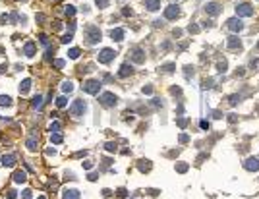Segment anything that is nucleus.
Returning a JSON list of instances; mask_svg holds the SVG:
<instances>
[{
    "instance_id": "39",
    "label": "nucleus",
    "mask_w": 259,
    "mask_h": 199,
    "mask_svg": "<svg viewBox=\"0 0 259 199\" xmlns=\"http://www.w3.org/2000/svg\"><path fill=\"white\" fill-rule=\"evenodd\" d=\"M217 70H219V72H226V60H220V62L217 64Z\"/></svg>"
},
{
    "instance_id": "25",
    "label": "nucleus",
    "mask_w": 259,
    "mask_h": 199,
    "mask_svg": "<svg viewBox=\"0 0 259 199\" xmlns=\"http://www.w3.org/2000/svg\"><path fill=\"white\" fill-rule=\"evenodd\" d=\"M80 54H81V50H80V48H70V50H68V56L72 58V60L80 58Z\"/></svg>"
},
{
    "instance_id": "20",
    "label": "nucleus",
    "mask_w": 259,
    "mask_h": 199,
    "mask_svg": "<svg viewBox=\"0 0 259 199\" xmlns=\"http://www.w3.org/2000/svg\"><path fill=\"white\" fill-rule=\"evenodd\" d=\"M62 199H80V191L77 189H66L62 193Z\"/></svg>"
},
{
    "instance_id": "40",
    "label": "nucleus",
    "mask_w": 259,
    "mask_h": 199,
    "mask_svg": "<svg viewBox=\"0 0 259 199\" xmlns=\"http://www.w3.org/2000/svg\"><path fill=\"white\" fill-rule=\"evenodd\" d=\"M31 193H33L31 189H23V191H21V197H23V199H31V197H33Z\"/></svg>"
},
{
    "instance_id": "11",
    "label": "nucleus",
    "mask_w": 259,
    "mask_h": 199,
    "mask_svg": "<svg viewBox=\"0 0 259 199\" xmlns=\"http://www.w3.org/2000/svg\"><path fill=\"white\" fill-rule=\"evenodd\" d=\"M244 168H246V170H249V172H257V170H259V159H257V157H249V159H246V163H244Z\"/></svg>"
},
{
    "instance_id": "42",
    "label": "nucleus",
    "mask_w": 259,
    "mask_h": 199,
    "mask_svg": "<svg viewBox=\"0 0 259 199\" xmlns=\"http://www.w3.org/2000/svg\"><path fill=\"white\" fill-rule=\"evenodd\" d=\"M52 64H54V68H58V70H60V68H64V60H60V58H58V60H54Z\"/></svg>"
},
{
    "instance_id": "23",
    "label": "nucleus",
    "mask_w": 259,
    "mask_h": 199,
    "mask_svg": "<svg viewBox=\"0 0 259 199\" xmlns=\"http://www.w3.org/2000/svg\"><path fill=\"white\" fill-rule=\"evenodd\" d=\"M12 105V97L8 95H0V106H10Z\"/></svg>"
},
{
    "instance_id": "28",
    "label": "nucleus",
    "mask_w": 259,
    "mask_h": 199,
    "mask_svg": "<svg viewBox=\"0 0 259 199\" xmlns=\"http://www.w3.org/2000/svg\"><path fill=\"white\" fill-rule=\"evenodd\" d=\"M56 106H58V108H64V106H68V99L64 97V95H62V97H58V99H56Z\"/></svg>"
},
{
    "instance_id": "8",
    "label": "nucleus",
    "mask_w": 259,
    "mask_h": 199,
    "mask_svg": "<svg viewBox=\"0 0 259 199\" xmlns=\"http://www.w3.org/2000/svg\"><path fill=\"white\" fill-rule=\"evenodd\" d=\"M130 54H132V56H130L132 62H135V64H143V62H145V52H143L141 48H138V47L130 50Z\"/></svg>"
},
{
    "instance_id": "27",
    "label": "nucleus",
    "mask_w": 259,
    "mask_h": 199,
    "mask_svg": "<svg viewBox=\"0 0 259 199\" xmlns=\"http://www.w3.org/2000/svg\"><path fill=\"white\" fill-rule=\"evenodd\" d=\"M62 91L64 93H72V91H74V83H72V81H64L62 83Z\"/></svg>"
},
{
    "instance_id": "6",
    "label": "nucleus",
    "mask_w": 259,
    "mask_h": 199,
    "mask_svg": "<svg viewBox=\"0 0 259 199\" xmlns=\"http://www.w3.org/2000/svg\"><path fill=\"white\" fill-rule=\"evenodd\" d=\"M226 27H228L232 33H238V31H242V29H244V23H242L240 18H230V19L226 21Z\"/></svg>"
},
{
    "instance_id": "54",
    "label": "nucleus",
    "mask_w": 259,
    "mask_h": 199,
    "mask_svg": "<svg viewBox=\"0 0 259 199\" xmlns=\"http://www.w3.org/2000/svg\"><path fill=\"white\" fill-rule=\"evenodd\" d=\"M122 14H124V16H130V14H132V10H130V8H124V10H122Z\"/></svg>"
},
{
    "instance_id": "21",
    "label": "nucleus",
    "mask_w": 259,
    "mask_h": 199,
    "mask_svg": "<svg viewBox=\"0 0 259 199\" xmlns=\"http://www.w3.org/2000/svg\"><path fill=\"white\" fill-rule=\"evenodd\" d=\"M29 89H31V79H23V81L19 83V93L21 95H27V93H29Z\"/></svg>"
},
{
    "instance_id": "3",
    "label": "nucleus",
    "mask_w": 259,
    "mask_h": 199,
    "mask_svg": "<svg viewBox=\"0 0 259 199\" xmlns=\"http://www.w3.org/2000/svg\"><path fill=\"white\" fill-rule=\"evenodd\" d=\"M99 102L103 106H106V108H110V106H116V102H118V97L114 93H103L99 97Z\"/></svg>"
},
{
    "instance_id": "26",
    "label": "nucleus",
    "mask_w": 259,
    "mask_h": 199,
    "mask_svg": "<svg viewBox=\"0 0 259 199\" xmlns=\"http://www.w3.org/2000/svg\"><path fill=\"white\" fill-rule=\"evenodd\" d=\"M174 68H176V64H164V66H161V70L164 72V73H172V72H174Z\"/></svg>"
},
{
    "instance_id": "31",
    "label": "nucleus",
    "mask_w": 259,
    "mask_h": 199,
    "mask_svg": "<svg viewBox=\"0 0 259 199\" xmlns=\"http://www.w3.org/2000/svg\"><path fill=\"white\" fill-rule=\"evenodd\" d=\"M95 4L99 6V8H109V4H110V0H95Z\"/></svg>"
},
{
    "instance_id": "19",
    "label": "nucleus",
    "mask_w": 259,
    "mask_h": 199,
    "mask_svg": "<svg viewBox=\"0 0 259 199\" xmlns=\"http://www.w3.org/2000/svg\"><path fill=\"white\" fill-rule=\"evenodd\" d=\"M145 8L151 10V12L159 10V8H161V0H145Z\"/></svg>"
},
{
    "instance_id": "36",
    "label": "nucleus",
    "mask_w": 259,
    "mask_h": 199,
    "mask_svg": "<svg viewBox=\"0 0 259 199\" xmlns=\"http://www.w3.org/2000/svg\"><path fill=\"white\" fill-rule=\"evenodd\" d=\"M176 124H178L180 128H186V126H188V118H178Z\"/></svg>"
},
{
    "instance_id": "17",
    "label": "nucleus",
    "mask_w": 259,
    "mask_h": 199,
    "mask_svg": "<svg viewBox=\"0 0 259 199\" xmlns=\"http://www.w3.org/2000/svg\"><path fill=\"white\" fill-rule=\"evenodd\" d=\"M23 54H25L27 58H31V56H35V43H33V41H29V43H25V47H23Z\"/></svg>"
},
{
    "instance_id": "12",
    "label": "nucleus",
    "mask_w": 259,
    "mask_h": 199,
    "mask_svg": "<svg viewBox=\"0 0 259 199\" xmlns=\"http://www.w3.org/2000/svg\"><path fill=\"white\" fill-rule=\"evenodd\" d=\"M134 73V66L132 64H122L120 66V72H118V77H128Z\"/></svg>"
},
{
    "instance_id": "24",
    "label": "nucleus",
    "mask_w": 259,
    "mask_h": 199,
    "mask_svg": "<svg viewBox=\"0 0 259 199\" xmlns=\"http://www.w3.org/2000/svg\"><path fill=\"white\" fill-rule=\"evenodd\" d=\"M31 105H33V108L41 110V108H43V97H41V95H37V97L33 99V102H31Z\"/></svg>"
},
{
    "instance_id": "43",
    "label": "nucleus",
    "mask_w": 259,
    "mask_h": 199,
    "mask_svg": "<svg viewBox=\"0 0 259 199\" xmlns=\"http://www.w3.org/2000/svg\"><path fill=\"white\" fill-rule=\"evenodd\" d=\"M186 77H190V76H193V68H191V66H186Z\"/></svg>"
},
{
    "instance_id": "22",
    "label": "nucleus",
    "mask_w": 259,
    "mask_h": 199,
    "mask_svg": "<svg viewBox=\"0 0 259 199\" xmlns=\"http://www.w3.org/2000/svg\"><path fill=\"white\" fill-rule=\"evenodd\" d=\"M138 168H139L141 172H149V170H151V163H149V160H139Z\"/></svg>"
},
{
    "instance_id": "2",
    "label": "nucleus",
    "mask_w": 259,
    "mask_h": 199,
    "mask_svg": "<svg viewBox=\"0 0 259 199\" xmlns=\"http://www.w3.org/2000/svg\"><path fill=\"white\" fill-rule=\"evenodd\" d=\"M87 110V102L81 101V99H77L72 102V106H70V116H74V118H80L83 116V112Z\"/></svg>"
},
{
    "instance_id": "32",
    "label": "nucleus",
    "mask_w": 259,
    "mask_h": 199,
    "mask_svg": "<svg viewBox=\"0 0 259 199\" xmlns=\"http://www.w3.org/2000/svg\"><path fill=\"white\" fill-rule=\"evenodd\" d=\"M72 37H74L72 33H66V35L60 39V43H62V45H68V43H72Z\"/></svg>"
},
{
    "instance_id": "29",
    "label": "nucleus",
    "mask_w": 259,
    "mask_h": 199,
    "mask_svg": "<svg viewBox=\"0 0 259 199\" xmlns=\"http://www.w3.org/2000/svg\"><path fill=\"white\" fill-rule=\"evenodd\" d=\"M50 141L58 145V143H62V135L58 134V131H56V134H50Z\"/></svg>"
},
{
    "instance_id": "44",
    "label": "nucleus",
    "mask_w": 259,
    "mask_h": 199,
    "mask_svg": "<svg viewBox=\"0 0 259 199\" xmlns=\"http://www.w3.org/2000/svg\"><path fill=\"white\" fill-rule=\"evenodd\" d=\"M35 19H37L39 23H43V21H45L47 18H45V14H37V16H35Z\"/></svg>"
},
{
    "instance_id": "45",
    "label": "nucleus",
    "mask_w": 259,
    "mask_h": 199,
    "mask_svg": "<svg viewBox=\"0 0 259 199\" xmlns=\"http://www.w3.org/2000/svg\"><path fill=\"white\" fill-rule=\"evenodd\" d=\"M83 168H85V170H91V168H93V163H91V160H85V163H83Z\"/></svg>"
},
{
    "instance_id": "9",
    "label": "nucleus",
    "mask_w": 259,
    "mask_h": 199,
    "mask_svg": "<svg viewBox=\"0 0 259 199\" xmlns=\"http://www.w3.org/2000/svg\"><path fill=\"white\" fill-rule=\"evenodd\" d=\"M178 16H180V8L176 4H170L164 8V19H176Z\"/></svg>"
},
{
    "instance_id": "49",
    "label": "nucleus",
    "mask_w": 259,
    "mask_h": 199,
    "mask_svg": "<svg viewBox=\"0 0 259 199\" xmlns=\"http://www.w3.org/2000/svg\"><path fill=\"white\" fill-rule=\"evenodd\" d=\"M188 31H190V33H197V31H199V27H197V25H190V27H188Z\"/></svg>"
},
{
    "instance_id": "18",
    "label": "nucleus",
    "mask_w": 259,
    "mask_h": 199,
    "mask_svg": "<svg viewBox=\"0 0 259 199\" xmlns=\"http://www.w3.org/2000/svg\"><path fill=\"white\" fill-rule=\"evenodd\" d=\"M12 178H14V182H16V184H23V182L27 180V174H25L23 170H16Z\"/></svg>"
},
{
    "instance_id": "15",
    "label": "nucleus",
    "mask_w": 259,
    "mask_h": 199,
    "mask_svg": "<svg viewBox=\"0 0 259 199\" xmlns=\"http://www.w3.org/2000/svg\"><path fill=\"white\" fill-rule=\"evenodd\" d=\"M110 37H112V41H116V43L124 41V29H120V27L112 29V31H110Z\"/></svg>"
},
{
    "instance_id": "41",
    "label": "nucleus",
    "mask_w": 259,
    "mask_h": 199,
    "mask_svg": "<svg viewBox=\"0 0 259 199\" xmlns=\"http://www.w3.org/2000/svg\"><path fill=\"white\" fill-rule=\"evenodd\" d=\"M116 195H118V197H120V199H124V197H126V195H128V191H126V189H124V188H120V189H118V191H116Z\"/></svg>"
},
{
    "instance_id": "10",
    "label": "nucleus",
    "mask_w": 259,
    "mask_h": 199,
    "mask_svg": "<svg viewBox=\"0 0 259 199\" xmlns=\"http://www.w3.org/2000/svg\"><path fill=\"white\" fill-rule=\"evenodd\" d=\"M205 14H209V16H219V14L222 12V6L219 2H209V4H205Z\"/></svg>"
},
{
    "instance_id": "47",
    "label": "nucleus",
    "mask_w": 259,
    "mask_h": 199,
    "mask_svg": "<svg viewBox=\"0 0 259 199\" xmlns=\"http://www.w3.org/2000/svg\"><path fill=\"white\" fill-rule=\"evenodd\" d=\"M16 197H18V191L10 189V191H8V199H16Z\"/></svg>"
},
{
    "instance_id": "5",
    "label": "nucleus",
    "mask_w": 259,
    "mask_h": 199,
    "mask_svg": "<svg viewBox=\"0 0 259 199\" xmlns=\"http://www.w3.org/2000/svg\"><path fill=\"white\" fill-rule=\"evenodd\" d=\"M114 56H116V52H114L112 48H103V50L99 52L97 58H99V62H101V64H109V62L114 60Z\"/></svg>"
},
{
    "instance_id": "51",
    "label": "nucleus",
    "mask_w": 259,
    "mask_h": 199,
    "mask_svg": "<svg viewBox=\"0 0 259 199\" xmlns=\"http://www.w3.org/2000/svg\"><path fill=\"white\" fill-rule=\"evenodd\" d=\"M97 178H99V174H97V172H91V174H89V180H91V182H95Z\"/></svg>"
},
{
    "instance_id": "13",
    "label": "nucleus",
    "mask_w": 259,
    "mask_h": 199,
    "mask_svg": "<svg viewBox=\"0 0 259 199\" xmlns=\"http://www.w3.org/2000/svg\"><path fill=\"white\" fill-rule=\"evenodd\" d=\"M228 48L230 50H236V48H242V43H240V39L236 35H232V37H228Z\"/></svg>"
},
{
    "instance_id": "7",
    "label": "nucleus",
    "mask_w": 259,
    "mask_h": 199,
    "mask_svg": "<svg viewBox=\"0 0 259 199\" xmlns=\"http://www.w3.org/2000/svg\"><path fill=\"white\" fill-rule=\"evenodd\" d=\"M236 16H240V18L253 16V8H251L249 4H238L236 6Z\"/></svg>"
},
{
    "instance_id": "53",
    "label": "nucleus",
    "mask_w": 259,
    "mask_h": 199,
    "mask_svg": "<svg viewBox=\"0 0 259 199\" xmlns=\"http://www.w3.org/2000/svg\"><path fill=\"white\" fill-rule=\"evenodd\" d=\"M6 70H8V64H2V66H0V73H6Z\"/></svg>"
},
{
    "instance_id": "46",
    "label": "nucleus",
    "mask_w": 259,
    "mask_h": 199,
    "mask_svg": "<svg viewBox=\"0 0 259 199\" xmlns=\"http://www.w3.org/2000/svg\"><path fill=\"white\" fill-rule=\"evenodd\" d=\"M162 25H164L162 19H155V21H153V27H162Z\"/></svg>"
},
{
    "instance_id": "57",
    "label": "nucleus",
    "mask_w": 259,
    "mask_h": 199,
    "mask_svg": "<svg viewBox=\"0 0 259 199\" xmlns=\"http://www.w3.org/2000/svg\"><path fill=\"white\" fill-rule=\"evenodd\" d=\"M37 199H47V197H43V195H41V197H37Z\"/></svg>"
},
{
    "instance_id": "55",
    "label": "nucleus",
    "mask_w": 259,
    "mask_h": 199,
    "mask_svg": "<svg viewBox=\"0 0 259 199\" xmlns=\"http://www.w3.org/2000/svg\"><path fill=\"white\" fill-rule=\"evenodd\" d=\"M201 128H203V130H209V124H207V122L203 120V122H201Z\"/></svg>"
},
{
    "instance_id": "58",
    "label": "nucleus",
    "mask_w": 259,
    "mask_h": 199,
    "mask_svg": "<svg viewBox=\"0 0 259 199\" xmlns=\"http://www.w3.org/2000/svg\"><path fill=\"white\" fill-rule=\"evenodd\" d=\"M54 2H56V0H54Z\"/></svg>"
},
{
    "instance_id": "16",
    "label": "nucleus",
    "mask_w": 259,
    "mask_h": 199,
    "mask_svg": "<svg viewBox=\"0 0 259 199\" xmlns=\"http://www.w3.org/2000/svg\"><path fill=\"white\" fill-rule=\"evenodd\" d=\"M16 163H18V157H16V155H4V157H2V164H4V166H14Z\"/></svg>"
},
{
    "instance_id": "30",
    "label": "nucleus",
    "mask_w": 259,
    "mask_h": 199,
    "mask_svg": "<svg viewBox=\"0 0 259 199\" xmlns=\"http://www.w3.org/2000/svg\"><path fill=\"white\" fill-rule=\"evenodd\" d=\"M56 131H60V122L58 120H54L50 124V134H56Z\"/></svg>"
},
{
    "instance_id": "38",
    "label": "nucleus",
    "mask_w": 259,
    "mask_h": 199,
    "mask_svg": "<svg viewBox=\"0 0 259 199\" xmlns=\"http://www.w3.org/2000/svg\"><path fill=\"white\" fill-rule=\"evenodd\" d=\"M240 102V95H232V97H230V105L232 106H236Z\"/></svg>"
},
{
    "instance_id": "37",
    "label": "nucleus",
    "mask_w": 259,
    "mask_h": 199,
    "mask_svg": "<svg viewBox=\"0 0 259 199\" xmlns=\"http://www.w3.org/2000/svg\"><path fill=\"white\" fill-rule=\"evenodd\" d=\"M105 147H106V151H109V153H114V151H116V143H112V141H109Z\"/></svg>"
},
{
    "instance_id": "34",
    "label": "nucleus",
    "mask_w": 259,
    "mask_h": 199,
    "mask_svg": "<svg viewBox=\"0 0 259 199\" xmlns=\"http://www.w3.org/2000/svg\"><path fill=\"white\" fill-rule=\"evenodd\" d=\"M39 41H41L45 47H50V41H48V37H47V35H39Z\"/></svg>"
},
{
    "instance_id": "52",
    "label": "nucleus",
    "mask_w": 259,
    "mask_h": 199,
    "mask_svg": "<svg viewBox=\"0 0 259 199\" xmlns=\"http://www.w3.org/2000/svg\"><path fill=\"white\" fill-rule=\"evenodd\" d=\"M74 29H76V23H74V21H72V23L68 25V33H74Z\"/></svg>"
},
{
    "instance_id": "4",
    "label": "nucleus",
    "mask_w": 259,
    "mask_h": 199,
    "mask_svg": "<svg viewBox=\"0 0 259 199\" xmlns=\"http://www.w3.org/2000/svg\"><path fill=\"white\" fill-rule=\"evenodd\" d=\"M101 85H103V83H101L99 79H89V81H85L81 87H83V91H85V93H89V95H97V93L101 91Z\"/></svg>"
},
{
    "instance_id": "1",
    "label": "nucleus",
    "mask_w": 259,
    "mask_h": 199,
    "mask_svg": "<svg viewBox=\"0 0 259 199\" xmlns=\"http://www.w3.org/2000/svg\"><path fill=\"white\" fill-rule=\"evenodd\" d=\"M83 33H85V43H87V45H97L101 41V37H103L97 25H87Z\"/></svg>"
},
{
    "instance_id": "14",
    "label": "nucleus",
    "mask_w": 259,
    "mask_h": 199,
    "mask_svg": "<svg viewBox=\"0 0 259 199\" xmlns=\"http://www.w3.org/2000/svg\"><path fill=\"white\" fill-rule=\"evenodd\" d=\"M27 149H29V151H35V149H37V147H39V139H37V134H31L29 135V139H27Z\"/></svg>"
},
{
    "instance_id": "48",
    "label": "nucleus",
    "mask_w": 259,
    "mask_h": 199,
    "mask_svg": "<svg viewBox=\"0 0 259 199\" xmlns=\"http://www.w3.org/2000/svg\"><path fill=\"white\" fill-rule=\"evenodd\" d=\"M143 93H145V95H151V93H153V87H151V85L143 87Z\"/></svg>"
},
{
    "instance_id": "50",
    "label": "nucleus",
    "mask_w": 259,
    "mask_h": 199,
    "mask_svg": "<svg viewBox=\"0 0 259 199\" xmlns=\"http://www.w3.org/2000/svg\"><path fill=\"white\" fill-rule=\"evenodd\" d=\"M188 134H182V135H180V143H186V141H188Z\"/></svg>"
},
{
    "instance_id": "56",
    "label": "nucleus",
    "mask_w": 259,
    "mask_h": 199,
    "mask_svg": "<svg viewBox=\"0 0 259 199\" xmlns=\"http://www.w3.org/2000/svg\"><path fill=\"white\" fill-rule=\"evenodd\" d=\"M103 195H105V197H109V195H112V193H110V189H103Z\"/></svg>"
},
{
    "instance_id": "35",
    "label": "nucleus",
    "mask_w": 259,
    "mask_h": 199,
    "mask_svg": "<svg viewBox=\"0 0 259 199\" xmlns=\"http://www.w3.org/2000/svg\"><path fill=\"white\" fill-rule=\"evenodd\" d=\"M188 168H190V166L186 164V163H180V164H176V170H178V172H186Z\"/></svg>"
},
{
    "instance_id": "33",
    "label": "nucleus",
    "mask_w": 259,
    "mask_h": 199,
    "mask_svg": "<svg viewBox=\"0 0 259 199\" xmlns=\"http://www.w3.org/2000/svg\"><path fill=\"white\" fill-rule=\"evenodd\" d=\"M64 12H66V16H70V18L76 16V8H74V6H70V4L66 6V10H64Z\"/></svg>"
}]
</instances>
